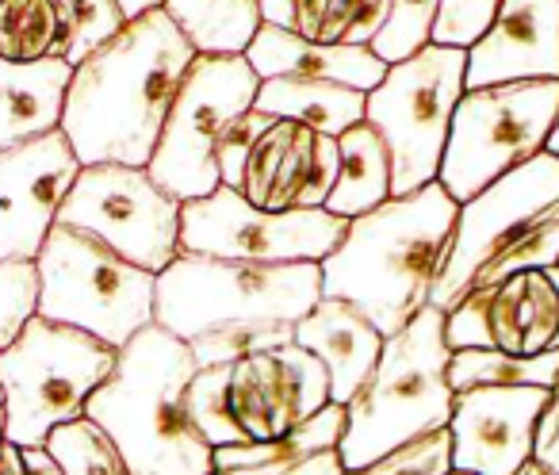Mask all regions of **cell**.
Returning a JSON list of instances; mask_svg holds the SVG:
<instances>
[{"instance_id":"6da1fadb","label":"cell","mask_w":559,"mask_h":475,"mask_svg":"<svg viewBox=\"0 0 559 475\" xmlns=\"http://www.w3.org/2000/svg\"><path fill=\"white\" fill-rule=\"evenodd\" d=\"M200 50L165 9L131 20L73 66L62 131L81 165H150L177 88Z\"/></svg>"},{"instance_id":"7a4b0ae2","label":"cell","mask_w":559,"mask_h":475,"mask_svg":"<svg viewBox=\"0 0 559 475\" xmlns=\"http://www.w3.org/2000/svg\"><path fill=\"white\" fill-rule=\"evenodd\" d=\"M456 218L460 203L441 180L349 218L342 246L322 261V296L360 307L383 337L399 334L433 299Z\"/></svg>"},{"instance_id":"3957f363","label":"cell","mask_w":559,"mask_h":475,"mask_svg":"<svg viewBox=\"0 0 559 475\" xmlns=\"http://www.w3.org/2000/svg\"><path fill=\"white\" fill-rule=\"evenodd\" d=\"M195 372L192 345L162 322L119 349L116 372L88 399L85 418L111 437L131 475H215V449L188 406Z\"/></svg>"},{"instance_id":"277c9868","label":"cell","mask_w":559,"mask_h":475,"mask_svg":"<svg viewBox=\"0 0 559 475\" xmlns=\"http://www.w3.org/2000/svg\"><path fill=\"white\" fill-rule=\"evenodd\" d=\"M449 357L444 311L433 304L421 307L399 334L383 337L372 376L345 406L349 426L337 449L345 472L368 467L399 444L449 426L456 403V391L449 388Z\"/></svg>"},{"instance_id":"5b68a950","label":"cell","mask_w":559,"mask_h":475,"mask_svg":"<svg viewBox=\"0 0 559 475\" xmlns=\"http://www.w3.org/2000/svg\"><path fill=\"white\" fill-rule=\"evenodd\" d=\"M330 403L326 365L296 342L234 365L200 368L188 388L192 418L211 449L276 441Z\"/></svg>"},{"instance_id":"8992f818","label":"cell","mask_w":559,"mask_h":475,"mask_svg":"<svg viewBox=\"0 0 559 475\" xmlns=\"http://www.w3.org/2000/svg\"><path fill=\"white\" fill-rule=\"evenodd\" d=\"M319 299V261L264 265L180 250V258L157 273L154 322L192 342L226 322H299Z\"/></svg>"},{"instance_id":"52a82bcc","label":"cell","mask_w":559,"mask_h":475,"mask_svg":"<svg viewBox=\"0 0 559 475\" xmlns=\"http://www.w3.org/2000/svg\"><path fill=\"white\" fill-rule=\"evenodd\" d=\"M119 349L66 322L35 314L0 353L4 437L24 449H47L50 434L85 418L88 399L116 372Z\"/></svg>"},{"instance_id":"ba28073f","label":"cell","mask_w":559,"mask_h":475,"mask_svg":"<svg viewBox=\"0 0 559 475\" xmlns=\"http://www.w3.org/2000/svg\"><path fill=\"white\" fill-rule=\"evenodd\" d=\"M39 314L123 349L154 322L157 273L127 261L96 234L55 223L39 258Z\"/></svg>"},{"instance_id":"9c48e42d","label":"cell","mask_w":559,"mask_h":475,"mask_svg":"<svg viewBox=\"0 0 559 475\" xmlns=\"http://www.w3.org/2000/svg\"><path fill=\"white\" fill-rule=\"evenodd\" d=\"M467 93V50L429 43L414 58L388 66V78L368 93L365 123L391 150V192L406 195L433 185L444 162L456 104Z\"/></svg>"},{"instance_id":"30bf717a","label":"cell","mask_w":559,"mask_h":475,"mask_svg":"<svg viewBox=\"0 0 559 475\" xmlns=\"http://www.w3.org/2000/svg\"><path fill=\"white\" fill-rule=\"evenodd\" d=\"M559 119V81H506L467 88L452 116L441 180L456 203H467L498 177L544 154Z\"/></svg>"},{"instance_id":"8fae6325","label":"cell","mask_w":559,"mask_h":475,"mask_svg":"<svg viewBox=\"0 0 559 475\" xmlns=\"http://www.w3.org/2000/svg\"><path fill=\"white\" fill-rule=\"evenodd\" d=\"M261 78L246 55H195L177 88L157 150L150 157V177L180 203L203 200L218 188V142L241 111L253 108Z\"/></svg>"},{"instance_id":"7c38bea8","label":"cell","mask_w":559,"mask_h":475,"mask_svg":"<svg viewBox=\"0 0 559 475\" xmlns=\"http://www.w3.org/2000/svg\"><path fill=\"white\" fill-rule=\"evenodd\" d=\"M551 223H559V157L544 150L483 188L475 200L460 203L456 234L429 304L449 314L495 261L510 258Z\"/></svg>"},{"instance_id":"4fadbf2b","label":"cell","mask_w":559,"mask_h":475,"mask_svg":"<svg viewBox=\"0 0 559 475\" xmlns=\"http://www.w3.org/2000/svg\"><path fill=\"white\" fill-rule=\"evenodd\" d=\"M180 211L185 203L165 192L146 165H81L58 223L81 226L108 242L127 261L165 273L180 258Z\"/></svg>"},{"instance_id":"5bb4252c","label":"cell","mask_w":559,"mask_h":475,"mask_svg":"<svg viewBox=\"0 0 559 475\" xmlns=\"http://www.w3.org/2000/svg\"><path fill=\"white\" fill-rule=\"evenodd\" d=\"M349 218L326 207L314 211H261L234 188L218 185L203 200L180 211V250L226 261H326L342 246Z\"/></svg>"},{"instance_id":"9a60e30c","label":"cell","mask_w":559,"mask_h":475,"mask_svg":"<svg viewBox=\"0 0 559 475\" xmlns=\"http://www.w3.org/2000/svg\"><path fill=\"white\" fill-rule=\"evenodd\" d=\"M449 349H502L513 357L559 349V292L548 269H525L475 288L444 314Z\"/></svg>"},{"instance_id":"2e32d148","label":"cell","mask_w":559,"mask_h":475,"mask_svg":"<svg viewBox=\"0 0 559 475\" xmlns=\"http://www.w3.org/2000/svg\"><path fill=\"white\" fill-rule=\"evenodd\" d=\"M78 173L66 131L0 150V261L39 258Z\"/></svg>"},{"instance_id":"e0dca14e","label":"cell","mask_w":559,"mask_h":475,"mask_svg":"<svg viewBox=\"0 0 559 475\" xmlns=\"http://www.w3.org/2000/svg\"><path fill=\"white\" fill-rule=\"evenodd\" d=\"M548 388H472L452 403V467L472 475H518L533 460Z\"/></svg>"},{"instance_id":"ac0fdd59","label":"cell","mask_w":559,"mask_h":475,"mask_svg":"<svg viewBox=\"0 0 559 475\" xmlns=\"http://www.w3.org/2000/svg\"><path fill=\"white\" fill-rule=\"evenodd\" d=\"M337 169V139L296 119H272V127L249 150L238 192L261 211H314L326 207Z\"/></svg>"},{"instance_id":"d6986e66","label":"cell","mask_w":559,"mask_h":475,"mask_svg":"<svg viewBox=\"0 0 559 475\" xmlns=\"http://www.w3.org/2000/svg\"><path fill=\"white\" fill-rule=\"evenodd\" d=\"M559 81V0H502L467 50V88Z\"/></svg>"},{"instance_id":"ffe728a7","label":"cell","mask_w":559,"mask_h":475,"mask_svg":"<svg viewBox=\"0 0 559 475\" xmlns=\"http://www.w3.org/2000/svg\"><path fill=\"white\" fill-rule=\"evenodd\" d=\"M296 345H304L307 353H314L326 365L330 399L349 406L353 395L368 383L376 360H380L383 334L360 307L334 296H322L296 322Z\"/></svg>"},{"instance_id":"44dd1931","label":"cell","mask_w":559,"mask_h":475,"mask_svg":"<svg viewBox=\"0 0 559 475\" xmlns=\"http://www.w3.org/2000/svg\"><path fill=\"white\" fill-rule=\"evenodd\" d=\"M249 66L261 81L272 78H314L372 93L388 78V62L372 55V47H349V43H311L296 32L261 24L246 50Z\"/></svg>"},{"instance_id":"7402d4cb","label":"cell","mask_w":559,"mask_h":475,"mask_svg":"<svg viewBox=\"0 0 559 475\" xmlns=\"http://www.w3.org/2000/svg\"><path fill=\"white\" fill-rule=\"evenodd\" d=\"M73 66L66 58L9 62L0 58V150L62 131Z\"/></svg>"},{"instance_id":"603a6c76","label":"cell","mask_w":559,"mask_h":475,"mask_svg":"<svg viewBox=\"0 0 559 475\" xmlns=\"http://www.w3.org/2000/svg\"><path fill=\"white\" fill-rule=\"evenodd\" d=\"M253 108L272 119H296V123H307L311 131L342 139L349 127L365 123L368 93L314 78H272L261 81Z\"/></svg>"},{"instance_id":"cb8c5ba5","label":"cell","mask_w":559,"mask_h":475,"mask_svg":"<svg viewBox=\"0 0 559 475\" xmlns=\"http://www.w3.org/2000/svg\"><path fill=\"white\" fill-rule=\"evenodd\" d=\"M337 150H342V169H337V185L326 200V211L357 218L395 195L391 192V150L372 123L349 127L337 139Z\"/></svg>"},{"instance_id":"d4e9b609","label":"cell","mask_w":559,"mask_h":475,"mask_svg":"<svg viewBox=\"0 0 559 475\" xmlns=\"http://www.w3.org/2000/svg\"><path fill=\"white\" fill-rule=\"evenodd\" d=\"M345 426H349L345 406L330 403L319 414H311L304 426L292 429V434L276 437V441L215 449V472H276V467L299 464V460L314 456L322 449H342Z\"/></svg>"},{"instance_id":"484cf974","label":"cell","mask_w":559,"mask_h":475,"mask_svg":"<svg viewBox=\"0 0 559 475\" xmlns=\"http://www.w3.org/2000/svg\"><path fill=\"white\" fill-rule=\"evenodd\" d=\"M173 24L200 55H246L261 32V0H165Z\"/></svg>"},{"instance_id":"4316f807","label":"cell","mask_w":559,"mask_h":475,"mask_svg":"<svg viewBox=\"0 0 559 475\" xmlns=\"http://www.w3.org/2000/svg\"><path fill=\"white\" fill-rule=\"evenodd\" d=\"M449 388H559V349L536 353V357H513L502 349H452L449 357Z\"/></svg>"},{"instance_id":"83f0119b","label":"cell","mask_w":559,"mask_h":475,"mask_svg":"<svg viewBox=\"0 0 559 475\" xmlns=\"http://www.w3.org/2000/svg\"><path fill=\"white\" fill-rule=\"evenodd\" d=\"M66 32L55 0H0V58L39 62L62 58Z\"/></svg>"},{"instance_id":"f1b7e54d","label":"cell","mask_w":559,"mask_h":475,"mask_svg":"<svg viewBox=\"0 0 559 475\" xmlns=\"http://www.w3.org/2000/svg\"><path fill=\"white\" fill-rule=\"evenodd\" d=\"M368 0H261V20L311 43H349Z\"/></svg>"},{"instance_id":"f546056e","label":"cell","mask_w":559,"mask_h":475,"mask_svg":"<svg viewBox=\"0 0 559 475\" xmlns=\"http://www.w3.org/2000/svg\"><path fill=\"white\" fill-rule=\"evenodd\" d=\"M296 342V322H226L207 334L192 337V357L200 368L211 365H234V360L272 353L280 345Z\"/></svg>"},{"instance_id":"4dcf8cb0","label":"cell","mask_w":559,"mask_h":475,"mask_svg":"<svg viewBox=\"0 0 559 475\" xmlns=\"http://www.w3.org/2000/svg\"><path fill=\"white\" fill-rule=\"evenodd\" d=\"M50 456L62 464L66 475H131L123 452L111 444V437L93 418L66 421L50 434Z\"/></svg>"},{"instance_id":"1f68e13d","label":"cell","mask_w":559,"mask_h":475,"mask_svg":"<svg viewBox=\"0 0 559 475\" xmlns=\"http://www.w3.org/2000/svg\"><path fill=\"white\" fill-rule=\"evenodd\" d=\"M55 9L66 32L62 58L70 66H81L93 50H100L127 27L119 0H55Z\"/></svg>"},{"instance_id":"d6a6232c","label":"cell","mask_w":559,"mask_h":475,"mask_svg":"<svg viewBox=\"0 0 559 475\" xmlns=\"http://www.w3.org/2000/svg\"><path fill=\"white\" fill-rule=\"evenodd\" d=\"M437 16H441V0H391L388 24L376 35L372 55L383 58L388 66L414 58L433 43Z\"/></svg>"},{"instance_id":"836d02e7","label":"cell","mask_w":559,"mask_h":475,"mask_svg":"<svg viewBox=\"0 0 559 475\" xmlns=\"http://www.w3.org/2000/svg\"><path fill=\"white\" fill-rule=\"evenodd\" d=\"M35 314H39V265L0 261V353L24 334Z\"/></svg>"},{"instance_id":"e575fe53","label":"cell","mask_w":559,"mask_h":475,"mask_svg":"<svg viewBox=\"0 0 559 475\" xmlns=\"http://www.w3.org/2000/svg\"><path fill=\"white\" fill-rule=\"evenodd\" d=\"M449 472H452V434L444 426L433 429V434L414 437V441L391 449L388 456L345 475H449Z\"/></svg>"},{"instance_id":"d590c367","label":"cell","mask_w":559,"mask_h":475,"mask_svg":"<svg viewBox=\"0 0 559 475\" xmlns=\"http://www.w3.org/2000/svg\"><path fill=\"white\" fill-rule=\"evenodd\" d=\"M502 0H441V16L433 27V43L472 50L495 20Z\"/></svg>"},{"instance_id":"8d00e7d4","label":"cell","mask_w":559,"mask_h":475,"mask_svg":"<svg viewBox=\"0 0 559 475\" xmlns=\"http://www.w3.org/2000/svg\"><path fill=\"white\" fill-rule=\"evenodd\" d=\"M269 127H272V116H264V111H257V108L241 111V116L234 119L230 131H226L223 142H218V154H215L218 185H226V188L238 192L241 169H246V162H249V150L257 146V139H261Z\"/></svg>"},{"instance_id":"74e56055","label":"cell","mask_w":559,"mask_h":475,"mask_svg":"<svg viewBox=\"0 0 559 475\" xmlns=\"http://www.w3.org/2000/svg\"><path fill=\"white\" fill-rule=\"evenodd\" d=\"M0 475H66L50 449H24L16 441H0Z\"/></svg>"},{"instance_id":"f35d334b","label":"cell","mask_w":559,"mask_h":475,"mask_svg":"<svg viewBox=\"0 0 559 475\" xmlns=\"http://www.w3.org/2000/svg\"><path fill=\"white\" fill-rule=\"evenodd\" d=\"M533 460L559 475V388L551 391L548 406L540 414V426H536V449Z\"/></svg>"},{"instance_id":"ab89813d","label":"cell","mask_w":559,"mask_h":475,"mask_svg":"<svg viewBox=\"0 0 559 475\" xmlns=\"http://www.w3.org/2000/svg\"><path fill=\"white\" fill-rule=\"evenodd\" d=\"M215 475H345V464L337 449H322L314 456L299 460V464L276 467V472H215Z\"/></svg>"},{"instance_id":"60d3db41","label":"cell","mask_w":559,"mask_h":475,"mask_svg":"<svg viewBox=\"0 0 559 475\" xmlns=\"http://www.w3.org/2000/svg\"><path fill=\"white\" fill-rule=\"evenodd\" d=\"M119 9H123L127 24H131V20L146 16V12H157V9H165V0H119Z\"/></svg>"},{"instance_id":"b9f144b4","label":"cell","mask_w":559,"mask_h":475,"mask_svg":"<svg viewBox=\"0 0 559 475\" xmlns=\"http://www.w3.org/2000/svg\"><path fill=\"white\" fill-rule=\"evenodd\" d=\"M518 475H556V472H551V467H544V464H536V460H528V464L521 467Z\"/></svg>"},{"instance_id":"7bdbcfd3","label":"cell","mask_w":559,"mask_h":475,"mask_svg":"<svg viewBox=\"0 0 559 475\" xmlns=\"http://www.w3.org/2000/svg\"><path fill=\"white\" fill-rule=\"evenodd\" d=\"M544 150L559 157V119H556V131H551V139H548V146H544Z\"/></svg>"},{"instance_id":"ee69618b","label":"cell","mask_w":559,"mask_h":475,"mask_svg":"<svg viewBox=\"0 0 559 475\" xmlns=\"http://www.w3.org/2000/svg\"><path fill=\"white\" fill-rule=\"evenodd\" d=\"M0 441H4V406H0Z\"/></svg>"},{"instance_id":"f6af8a7d","label":"cell","mask_w":559,"mask_h":475,"mask_svg":"<svg viewBox=\"0 0 559 475\" xmlns=\"http://www.w3.org/2000/svg\"><path fill=\"white\" fill-rule=\"evenodd\" d=\"M449 475H472V472H460V467H452V472Z\"/></svg>"},{"instance_id":"bcb514c9","label":"cell","mask_w":559,"mask_h":475,"mask_svg":"<svg viewBox=\"0 0 559 475\" xmlns=\"http://www.w3.org/2000/svg\"><path fill=\"white\" fill-rule=\"evenodd\" d=\"M0 406H4V391H0Z\"/></svg>"}]
</instances>
